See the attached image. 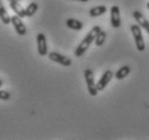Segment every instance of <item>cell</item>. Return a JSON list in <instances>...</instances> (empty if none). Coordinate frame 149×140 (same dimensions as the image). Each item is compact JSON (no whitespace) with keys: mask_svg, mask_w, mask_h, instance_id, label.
Masks as SVG:
<instances>
[{"mask_svg":"<svg viewBox=\"0 0 149 140\" xmlns=\"http://www.w3.org/2000/svg\"><path fill=\"white\" fill-rule=\"evenodd\" d=\"M0 19L4 25H9L11 23V16L8 14L7 10L3 7V4L1 3V1H0Z\"/></svg>","mask_w":149,"mask_h":140,"instance_id":"13","label":"cell"},{"mask_svg":"<svg viewBox=\"0 0 149 140\" xmlns=\"http://www.w3.org/2000/svg\"><path fill=\"white\" fill-rule=\"evenodd\" d=\"M84 79H86V83L88 86V91L91 96H96L98 91L96 87V83L94 81V74L92 69H86L84 70Z\"/></svg>","mask_w":149,"mask_h":140,"instance_id":"3","label":"cell"},{"mask_svg":"<svg viewBox=\"0 0 149 140\" xmlns=\"http://www.w3.org/2000/svg\"><path fill=\"white\" fill-rule=\"evenodd\" d=\"M66 25H67L68 28H70L72 30H81L83 28L82 22H80V21L76 19H68L66 21Z\"/></svg>","mask_w":149,"mask_h":140,"instance_id":"11","label":"cell"},{"mask_svg":"<svg viewBox=\"0 0 149 140\" xmlns=\"http://www.w3.org/2000/svg\"><path fill=\"white\" fill-rule=\"evenodd\" d=\"M38 10V4L36 2H31L28 4V7L25 9V17H30L37 12Z\"/></svg>","mask_w":149,"mask_h":140,"instance_id":"16","label":"cell"},{"mask_svg":"<svg viewBox=\"0 0 149 140\" xmlns=\"http://www.w3.org/2000/svg\"><path fill=\"white\" fill-rule=\"evenodd\" d=\"M11 97V94L7 91H0V99L1 100H8L10 99Z\"/></svg>","mask_w":149,"mask_h":140,"instance_id":"17","label":"cell"},{"mask_svg":"<svg viewBox=\"0 0 149 140\" xmlns=\"http://www.w3.org/2000/svg\"><path fill=\"white\" fill-rule=\"evenodd\" d=\"M106 11H107V8L105 6H97V7H93L90 10L89 14L92 17H96V16H101L104 13H106Z\"/></svg>","mask_w":149,"mask_h":140,"instance_id":"12","label":"cell"},{"mask_svg":"<svg viewBox=\"0 0 149 140\" xmlns=\"http://www.w3.org/2000/svg\"><path fill=\"white\" fill-rule=\"evenodd\" d=\"M11 24H13V27H14L15 31L17 33V35L19 36H25L27 33L26 26L24 25L22 19L19 17V15H13L11 16Z\"/></svg>","mask_w":149,"mask_h":140,"instance_id":"4","label":"cell"},{"mask_svg":"<svg viewBox=\"0 0 149 140\" xmlns=\"http://www.w3.org/2000/svg\"><path fill=\"white\" fill-rule=\"evenodd\" d=\"M130 71H131V69H130V67H129V66L121 67V68H120V69L116 72V74H115L116 79H118V80H123L124 78L129 76Z\"/></svg>","mask_w":149,"mask_h":140,"instance_id":"14","label":"cell"},{"mask_svg":"<svg viewBox=\"0 0 149 140\" xmlns=\"http://www.w3.org/2000/svg\"><path fill=\"white\" fill-rule=\"evenodd\" d=\"M49 58L51 59L52 62H54V63L61 64V65H63L65 67H68L71 65V59L69 57H66V56L62 55V54L57 53V52L49 53Z\"/></svg>","mask_w":149,"mask_h":140,"instance_id":"5","label":"cell"},{"mask_svg":"<svg viewBox=\"0 0 149 140\" xmlns=\"http://www.w3.org/2000/svg\"><path fill=\"white\" fill-rule=\"evenodd\" d=\"M133 17H134V19L137 22L138 25L141 26L142 28H144L149 35V22L147 21V19H146L145 16H144L141 12L134 11L133 12Z\"/></svg>","mask_w":149,"mask_h":140,"instance_id":"9","label":"cell"},{"mask_svg":"<svg viewBox=\"0 0 149 140\" xmlns=\"http://www.w3.org/2000/svg\"><path fill=\"white\" fill-rule=\"evenodd\" d=\"M112 77H113V72H112L111 70H106L103 76L101 77L100 79V81L96 83V87H97V91L100 92V91H103V89L109 84V82L111 81Z\"/></svg>","mask_w":149,"mask_h":140,"instance_id":"6","label":"cell"},{"mask_svg":"<svg viewBox=\"0 0 149 140\" xmlns=\"http://www.w3.org/2000/svg\"><path fill=\"white\" fill-rule=\"evenodd\" d=\"M110 23L113 28H119L121 26V17H120V9L118 6H113L110 9Z\"/></svg>","mask_w":149,"mask_h":140,"instance_id":"8","label":"cell"},{"mask_svg":"<svg viewBox=\"0 0 149 140\" xmlns=\"http://www.w3.org/2000/svg\"><path fill=\"white\" fill-rule=\"evenodd\" d=\"M131 31H132L133 38H134L136 49H137L139 52L145 51L146 45H145V42H144V38H143L142 30H141L139 25H132L131 26Z\"/></svg>","mask_w":149,"mask_h":140,"instance_id":"2","label":"cell"},{"mask_svg":"<svg viewBox=\"0 0 149 140\" xmlns=\"http://www.w3.org/2000/svg\"><path fill=\"white\" fill-rule=\"evenodd\" d=\"M147 8H148V10H149V2L147 3Z\"/></svg>","mask_w":149,"mask_h":140,"instance_id":"21","label":"cell"},{"mask_svg":"<svg viewBox=\"0 0 149 140\" xmlns=\"http://www.w3.org/2000/svg\"><path fill=\"white\" fill-rule=\"evenodd\" d=\"M1 86H2V81L0 80V87H1Z\"/></svg>","mask_w":149,"mask_h":140,"instance_id":"20","label":"cell"},{"mask_svg":"<svg viewBox=\"0 0 149 140\" xmlns=\"http://www.w3.org/2000/svg\"><path fill=\"white\" fill-rule=\"evenodd\" d=\"M37 48L38 53L41 56H45L48 54V44H47V38L42 33L37 35Z\"/></svg>","mask_w":149,"mask_h":140,"instance_id":"7","label":"cell"},{"mask_svg":"<svg viewBox=\"0 0 149 140\" xmlns=\"http://www.w3.org/2000/svg\"><path fill=\"white\" fill-rule=\"evenodd\" d=\"M74 1H80V2H88L89 0H74Z\"/></svg>","mask_w":149,"mask_h":140,"instance_id":"18","label":"cell"},{"mask_svg":"<svg viewBox=\"0 0 149 140\" xmlns=\"http://www.w3.org/2000/svg\"><path fill=\"white\" fill-rule=\"evenodd\" d=\"M102 28L100 26H94L93 28L90 30L89 33L86 36V38L80 42V44L76 49V51H74V56H76V57H80V56H82L86 53V51L89 49L90 45L92 44V42L95 40V37H96L97 33Z\"/></svg>","mask_w":149,"mask_h":140,"instance_id":"1","label":"cell"},{"mask_svg":"<svg viewBox=\"0 0 149 140\" xmlns=\"http://www.w3.org/2000/svg\"><path fill=\"white\" fill-rule=\"evenodd\" d=\"M10 7L16 15H19L21 19L25 17V9L19 4V1H10Z\"/></svg>","mask_w":149,"mask_h":140,"instance_id":"10","label":"cell"},{"mask_svg":"<svg viewBox=\"0 0 149 140\" xmlns=\"http://www.w3.org/2000/svg\"><path fill=\"white\" fill-rule=\"evenodd\" d=\"M106 37H107V33H106V31H104V30H100L98 33H97L96 37H95V40H94V42H95V45L96 46H102V45L104 44L105 40H106Z\"/></svg>","mask_w":149,"mask_h":140,"instance_id":"15","label":"cell"},{"mask_svg":"<svg viewBox=\"0 0 149 140\" xmlns=\"http://www.w3.org/2000/svg\"><path fill=\"white\" fill-rule=\"evenodd\" d=\"M9 1H19H19H22V0H9Z\"/></svg>","mask_w":149,"mask_h":140,"instance_id":"19","label":"cell"}]
</instances>
